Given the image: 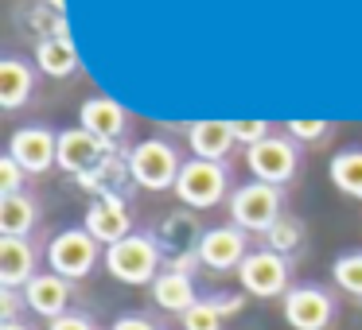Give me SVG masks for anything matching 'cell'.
Wrapping results in <instances>:
<instances>
[{
	"label": "cell",
	"instance_id": "20",
	"mask_svg": "<svg viewBox=\"0 0 362 330\" xmlns=\"http://www.w3.org/2000/svg\"><path fill=\"white\" fill-rule=\"evenodd\" d=\"M40 202L32 195H0V237H32L40 226Z\"/></svg>",
	"mask_w": 362,
	"mask_h": 330
},
{
	"label": "cell",
	"instance_id": "25",
	"mask_svg": "<svg viewBox=\"0 0 362 330\" xmlns=\"http://www.w3.org/2000/svg\"><path fill=\"white\" fill-rule=\"evenodd\" d=\"M180 322H183V330H222V311L214 307V299H195L180 314Z\"/></svg>",
	"mask_w": 362,
	"mask_h": 330
},
{
	"label": "cell",
	"instance_id": "30",
	"mask_svg": "<svg viewBox=\"0 0 362 330\" xmlns=\"http://www.w3.org/2000/svg\"><path fill=\"white\" fill-rule=\"evenodd\" d=\"M110 330H164V326H156L148 314H117Z\"/></svg>",
	"mask_w": 362,
	"mask_h": 330
},
{
	"label": "cell",
	"instance_id": "13",
	"mask_svg": "<svg viewBox=\"0 0 362 330\" xmlns=\"http://www.w3.org/2000/svg\"><path fill=\"white\" fill-rule=\"evenodd\" d=\"M82 226H86L90 233L105 245V249H110V245H117V241H125L129 233H136L133 218H129V206H125V198H121V195L94 198V202H90V210H86V218H82Z\"/></svg>",
	"mask_w": 362,
	"mask_h": 330
},
{
	"label": "cell",
	"instance_id": "5",
	"mask_svg": "<svg viewBox=\"0 0 362 330\" xmlns=\"http://www.w3.org/2000/svg\"><path fill=\"white\" fill-rule=\"evenodd\" d=\"M183 164H187L183 152L168 136H148L129 152V175L144 190H175Z\"/></svg>",
	"mask_w": 362,
	"mask_h": 330
},
{
	"label": "cell",
	"instance_id": "21",
	"mask_svg": "<svg viewBox=\"0 0 362 330\" xmlns=\"http://www.w3.org/2000/svg\"><path fill=\"white\" fill-rule=\"evenodd\" d=\"M327 175L339 195L362 202V144H346L343 152H335L327 164Z\"/></svg>",
	"mask_w": 362,
	"mask_h": 330
},
{
	"label": "cell",
	"instance_id": "14",
	"mask_svg": "<svg viewBox=\"0 0 362 330\" xmlns=\"http://www.w3.org/2000/svg\"><path fill=\"white\" fill-rule=\"evenodd\" d=\"M40 276V249L32 237H0V288L24 291Z\"/></svg>",
	"mask_w": 362,
	"mask_h": 330
},
{
	"label": "cell",
	"instance_id": "10",
	"mask_svg": "<svg viewBox=\"0 0 362 330\" xmlns=\"http://www.w3.org/2000/svg\"><path fill=\"white\" fill-rule=\"evenodd\" d=\"M8 156L28 175H47L59 167V133L51 125H20L8 140Z\"/></svg>",
	"mask_w": 362,
	"mask_h": 330
},
{
	"label": "cell",
	"instance_id": "28",
	"mask_svg": "<svg viewBox=\"0 0 362 330\" xmlns=\"http://www.w3.org/2000/svg\"><path fill=\"white\" fill-rule=\"evenodd\" d=\"M47 330H98V322L82 311H66V314H59V319H51Z\"/></svg>",
	"mask_w": 362,
	"mask_h": 330
},
{
	"label": "cell",
	"instance_id": "15",
	"mask_svg": "<svg viewBox=\"0 0 362 330\" xmlns=\"http://www.w3.org/2000/svg\"><path fill=\"white\" fill-rule=\"evenodd\" d=\"M78 125L86 128V133H94L98 140H105L110 148L129 133V117H125V109H121V105L113 102V97H105V94L86 97V102H82V109H78Z\"/></svg>",
	"mask_w": 362,
	"mask_h": 330
},
{
	"label": "cell",
	"instance_id": "8",
	"mask_svg": "<svg viewBox=\"0 0 362 330\" xmlns=\"http://www.w3.org/2000/svg\"><path fill=\"white\" fill-rule=\"evenodd\" d=\"M238 280H242V291L253 299H284L292 288V264L273 249H250V257L238 268Z\"/></svg>",
	"mask_w": 362,
	"mask_h": 330
},
{
	"label": "cell",
	"instance_id": "22",
	"mask_svg": "<svg viewBox=\"0 0 362 330\" xmlns=\"http://www.w3.org/2000/svg\"><path fill=\"white\" fill-rule=\"evenodd\" d=\"M331 280L343 295L358 299L362 303V249H346L331 260Z\"/></svg>",
	"mask_w": 362,
	"mask_h": 330
},
{
	"label": "cell",
	"instance_id": "6",
	"mask_svg": "<svg viewBox=\"0 0 362 330\" xmlns=\"http://www.w3.org/2000/svg\"><path fill=\"white\" fill-rule=\"evenodd\" d=\"M245 164H250V175L261 183H273V187H288L300 175V164H304V148L292 140L288 133H273L261 144L245 148Z\"/></svg>",
	"mask_w": 362,
	"mask_h": 330
},
{
	"label": "cell",
	"instance_id": "23",
	"mask_svg": "<svg viewBox=\"0 0 362 330\" xmlns=\"http://www.w3.org/2000/svg\"><path fill=\"white\" fill-rule=\"evenodd\" d=\"M300 245H304V221L292 218V214H284V218L265 233V249L281 252V257H292V252H296Z\"/></svg>",
	"mask_w": 362,
	"mask_h": 330
},
{
	"label": "cell",
	"instance_id": "32",
	"mask_svg": "<svg viewBox=\"0 0 362 330\" xmlns=\"http://www.w3.org/2000/svg\"><path fill=\"white\" fill-rule=\"evenodd\" d=\"M0 330H32L28 322H20V319H12V322H0Z\"/></svg>",
	"mask_w": 362,
	"mask_h": 330
},
{
	"label": "cell",
	"instance_id": "33",
	"mask_svg": "<svg viewBox=\"0 0 362 330\" xmlns=\"http://www.w3.org/2000/svg\"><path fill=\"white\" fill-rule=\"evenodd\" d=\"M43 4H47L51 12H63V8H66V0H43Z\"/></svg>",
	"mask_w": 362,
	"mask_h": 330
},
{
	"label": "cell",
	"instance_id": "2",
	"mask_svg": "<svg viewBox=\"0 0 362 330\" xmlns=\"http://www.w3.org/2000/svg\"><path fill=\"white\" fill-rule=\"evenodd\" d=\"M230 195H234V171L226 159L187 156L180 183H175V198L187 210H214L218 202H230Z\"/></svg>",
	"mask_w": 362,
	"mask_h": 330
},
{
	"label": "cell",
	"instance_id": "17",
	"mask_svg": "<svg viewBox=\"0 0 362 330\" xmlns=\"http://www.w3.org/2000/svg\"><path fill=\"white\" fill-rule=\"evenodd\" d=\"M187 148L199 159H230V152L238 148V136L230 121H195L187 125Z\"/></svg>",
	"mask_w": 362,
	"mask_h": 330
},
{
	"label": "cell",
	"instance_id": "16",
	"mask_svg": "<svg viewBox=\"0 0 362 330\" xmlns=\"http://www.w3.org/2000/svg\"><path fill=\"white\" fill-rule=\"evenodd\" d=\"M24 307L32 314H40V319H59V314L71 311V280H63V276L55 272H40L32 283L24 288Z\"/></svg>",
	"mask_w": 362,
	"mask_h": 330
},
{
	"label": "cell",
	"instance_id": "18",
	"mask_svg": "<svg viewBox=\"0 0 362 330\" xmlns=\"http://www.w3.org/2000/svg\"><path fill=\"white\" fill-rule=\"evenodd\" d=\"M148 291H152V303H156L160 311H168V314H183L199 299L195 295V280H191L187 272H175V268H164V272L148 283Z\"/></svg>",
	"mask_w": 362,
	"mask_h": 330
},
{
	"label": "cell",
	"instance_id": "12",
	"mask_svg": "<svg viewBox=\"0 0 362 330\" xmlns=\"http://www.w3.org/2000/svg\"><path fill=\"white\" fill-rule=\"evenodd\" d=\"M40 94V66L24 55H0V109L20 113Z\"/></svg>",
	"mask_w": 362,
	"mask_h": 330
},
{
	"label": "cell",
	"instance_id": "9",
	"mask_svg": "<svg viewBox=\"0 0 362 330\" xmlns=\"http://www.w3.org/2000/svg\"><path fill=\"white\" fill-rule=\"evenodd\" d=\"M195 252H199V260H203V268H211V272H238L242 260L250 257V233L238 229L234 221L211 226V229L199 233Z\"/></svg>",
	"mask_w": 362,
	"mask_h": 330
},
{
	"label": "cell",
	"instance_id": "4",
	"mask_svg": "<svg viewBox=\"0 0 362 330\" xmlns=\"http://www.w3.org/2000/svg\"><path fill=\"white\" fill-rule=\"evenodd\" d=\"M47 264L55 276H63V280H71V283L86 280L98 264H105V245L98 241L86 226L59 229L47 241Z\"/></svg>",
	"mask_w": 362,
	"mask_h": 330
},
{
	"label": "cell",
	"instance_id": "26",
	"mask_svg": "<svg viewBox=\"0 0 362 330\" xmlns=\"http://www.w3.org/2000/svg\"><path fill=\"white\" fill-rule=\"evenodd\" d=\"M24 183H28V171L4 152L0 156V195H24Z\"/></svg>",
	"mask_w": 362,
	"mask_h": 330
},
{
	"label": "cell",
	"instance_id": "19",
	"mask_svg": "<svg viewBox=\"0 0 362 330\" xmlns=\"http://www.w3.org/2000/svg\"><path fill=\"white\" fill-rule=\"evenodd\" d=\"M35 66L47 78H74L78 74V51H74L71 35H43L35 47Z\"/></svg>",
	"mask_w": 362,
	"mask_h": 330
},
{
	"label": "cell",
	"instance_id": "29",
	"mask_svg": "<svg viewBox=\"0 0 362 330\" xmlns=\"http://www.w3.org/2000/svg\"><path fill=\"white\" fill-rule=\"evenodd\" d=\"M20 303H24V291L0 288V322H12L20 314Z\"/></svg>",
	"mask_w": 362,
	"mask_h": 330
},
{
	"label": "cell",
	"instance_id": "24",
	"mask_svg": "<svg viewBox=\"0 0 362 330\" xmlns=\"http://www.w3.org/2000/svg\"><path fill=\"white\" fill-rule=\"evenodd\" d=\"M284 133H288L300 148H320V144L331 140L335 121H284Z\"/></svg>",
	"mask_w": 362,
	"mask_h": 330
},
{
	"label": "cell",
	"instance_id": "3",
	"mask_svg": "<svg viewBox=\"0 0 362 330\" xmlns=\"http://www.w3.org/2000/svg\"><path fill=\"white\" fill-rule=\"evenodd\" d=\"M226 206H230V221H234L238 229L265 237L269 229L284 218V190L273 187V183L250 179V183H238Z\"/></svg>",
	"mask_w": 362,
	"mask_h": 330
},
{
	"label": "cell",
	"instance_id": "27",
	"mask_svg": "<svg viewBox=\"0 0 362 330\" xmlns=\"http://www.w3.org/2000/svg\"><path fill=\"white\" fill-rule=\"evenodd\" d=\"M230 125H234L238 144H245V148H253V144H261L265 136H273V125H269V121H230Z\"/></svg>",
	"mask_w": 362,
	"mask_h": 330
},
{
	"label": "cell",
	"instance_id": "11",
	"mask_svg": "<svg viewBox=\"0 0 362 330\" xmlns=\"http://www.w3.org/2000/svg\"><path fill=\"white\" fill-rule=\"evenodd\" d=\"M105 159H110V144L98 140L94 133H86V128H63L59 133V167H63L66 175H94L105 167Z\"/></svg>",
	"mask_w": 362,
	"mask_h": 330
},
{
	"label": "cell",
	"instance_id": "31",
	"mask_svg": "<svg viewBox=\"0 0 362 330\" xmlns=\"http://www.w3.org/2000/svg\"><path fill=\"white\" fill-rule=\"evenodd\" d=\"M211 299H214V307L222 311V319H226V314H238V311H242V295H211Z\"/></svg>",
	"mask_w": 362,
	"mask_h": 330
},
{
	"label": "cell",
	"instance_id": "1",
	"mask_svg": "<svg viewBox=\"0 0 362 330\" xmlns=\"http://www.w3.org/2000/svg\"><path fill=\"white\" fill-rule=\"evenodd\" d=\"M105 272L117 283H129V288H144L152 283L160 272H164V245H160L156 233H129L125 241L110 245L105 249Z\"/></svg>",
	"mask_w": 362,
	"mask_h": 330
},
{
	"label": "cell",
	"instance_id": "7",
	"mask_svg": "<svg viewBox=\"0 0 362 330\" xmlns=\"http://www.w3.org/2000/svg\"><path fill=\"white\" fill-rule=\"evenodd\" d=\"M281 314L292 330H331L339 303L323 283H292L281 299Z\"/></svg>",
	"mask_w": 362,
	"mask_h": 330
}]
</instances>
